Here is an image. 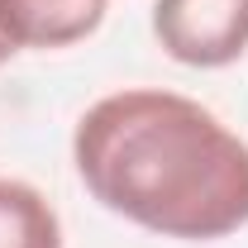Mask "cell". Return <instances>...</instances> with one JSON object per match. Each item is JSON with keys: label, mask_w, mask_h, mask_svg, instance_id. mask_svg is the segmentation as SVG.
<instances>
[{"label": "cell", "mask_w": 248, "mask_h": 248, "mask_svg": "<svg viewBox=\"0 0 248 248\" xmlns=\"http://www.w3.org/2000/svg\"><path fill=\"white\" fill-rule=\"evenodd\" d=\"M72 162L105 210L148 234L215 244L248 224V143L191 95H100L77 120Z\"/></svg>", "instance_id": "6da1fadb"}, {"label": "cell", "mask_w": 248, "mask_h": 248, "mask_svg": "<svg viewBox=\"0 0 248 248\" xmlns=\"http://www.w3.org/2000/svg\"><path fill=\"white\" fill-rule=\"evenodd\" d=\"M153 38L182 67H229L248 48V0H157Z\"/></svg>", "instance_id": "7a4b0ae2"}, {"label": "cell", "mask_w": 248, "mask_h": 248, "mask_svg": "<svg viewBox=\"0 0 248 248\" xmlns=\"http://www.w3.org/2000/svg\"><path fill=\"white\" fill-rule=\"evenodd\" d=\"M110 0H0V38L19 48H72L91 38Z\"/></svg>", "instance_id": "3957f363"}, {"label": "cell", "mask_w": 248, "mask_h": 248, "mask_svg": "<svg viewBox=\"0 0 248 248\" xmlns=\"http://www.w3.org/2000/svg\"><path fill=\"white\" fill-rule=\"evenodd\" d=\"M0 248H62L53 201L19 177H0Z\"/></svg>", "instance_id": "277c9868"}, {"label": "cell", "mask_w": 248, "mask_h": 248, "mask_svg": "<svg viewBox=\"0 0 248 248\" xmlns=\"http://www.w3.org/2000/svg\"><path fill=\"white\" fill-rule=\"evenodd\" d=\"M15 58V48H10V43H5V38H0V67H5V62Z\"/></svg>", "instance_id": "5b68a950"}]
</instances>
